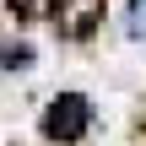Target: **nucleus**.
<instances>
[{
	"instance_id": "2",
	"label": "nucleus",
	"mask_w": 146,
	"mask_h": 146,
	"mask_svg": "<svg viewBox=\"0 0 146 146\" xmlns=\"http://www.w3.org/2000/svg\"><path fill=\"white\" fill-rule=\"evenodd\" d=\"M54 16H60V33L65 38H87L98 27V16H103V0H60Z\"/></svg>"
},
{
	"instance_id": "1",
	"label": "nucleus",
	"mask_w": 146,
	"mask_h": 146,
	"mask_svg": "<svg viewBox=\"0 0 146 146\" xmlns=\"http://www.w3.org/2000/svg\"><path fill=\"white\" fill-rule=\"evenodd\" d=\"M87 125H92V103H87L81 92H65V98H54V103H49V114H43V130H49L54 141H76Z\"/></svg>"
},
{
	"instance_id": "3",
	"label": "nucleus",
	"mask_w": 146,
	"mask_h": 146,
	"mask_svg": "<svg viewBox=\"0 0 146 146\" xmlns=\"http://www.w3.org/2000/svg\"><path fill=\"white\" fill-rule=\"evenodd\" d=\"M49 5H54V0H11V11H16V16H43Z\"/></svg>"
}]
</instances>
